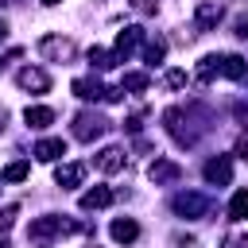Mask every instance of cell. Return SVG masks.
<instances>
[{"instance_id": "cell-1", "label": "cell", "mask_w": 248, "mask_h": 248, "mask_svg": "<svg viewBox=\"0 0 248 248\" xmlns=\"http://www.w3.org/2000/svg\"><path fill=\"white\" fill-rule=\"evenodd\" d=\"M62 232H78V225L74 221H62V217H35L27 225V236L39 248H50V236H62Z\"/></svg>"}, {"instance_id": "cell-2", "label": "cell", "mask_w": 248, "mask_h": 248, "mask_svg": "<svg viewBox=\"0 0 248 248\" xmlns=\"http://www.w3.org/2000/svg\"><path fill=\"white\" fill-rule=\"evenodd\" d=\"M105 128H108V120L97 116V112H78L74 116V140H81V143H93L97 136H105Z\"/></svg>"}, {"instance_id": "cell-3", "label": "cell", "mask_w": 248, "mask_h": 248, "mask_svg": "<svg viewBox=\"0 0 248 248\" xmlns=\"http://www.w3.org/2000/svg\"><path fill=\"white\" fill-rule=\"evenodd\" d=\"M39 54L50 58V62H66V58H74V43L62 39V35H43L39 39Z\"/></svg>"}, {"instance_id": "cell-4", "label": "cell", "mask_w": 248, "mask_h": 248, "mask_svg": "<svg viewBox=\"0 0 248 248\" xmlns=\"http://www.w3.org/2000/svg\"><path fill=\"white\" fill-rule=\"evenodd\" d=\"M174 213H178V217H205V213H209V198L186 190V194L174 198Z\"/></svg>"}, {"instance_id": "cell-5", "label": "cell", "mask_w": 248, "mask_h": 248, "mask_svg": "<svg viewBox=\"0 0 248 248\" xmlns=\"http://www.w3.org/2000/svg\"><path fill=\"white\" fill-rule=\"evenodd\" d=\"M178 174H182V167H178L174 159H155V163L147 167V178H151L155 186H167V182H178Z\"/></svg>"}, {"instance_id": "cell-6", "label": "cell", "mask_w": 248, "mask_h": 248, "mask_svg": "<svg viewBox=\"0 0 248 248\" xmlns=\"http://www.w3.org/2000/svg\"><path fill=\"white\" fill-rule=\"evenodd\" d=\"M163 120H167V132H170V136H174L182 147H190V143H194V132L186 128V116H182V108H167V116H163Z\"/></svg>"}, {"instance_id": "cell-7", "label": "cell", "mask_w": 248, "mask_h": 248, "mask_svg": "<svg viewBox=\"0 0 248 248\" xmlns=\"http://www.w3.org/2000/svg\"><path fill=\"white\" fill-rule=\"evenodd\" d=\"M205 182H213V186H229V182H232V163H229L225 155L209 159V163H205Z\"/></svg>"}, {"instance_id": "cell-8", "label": "cell", "mask_w": 248, "mask_h": 248, "mask_svg": "<svg viewBox=\"0 0 248 248\" xmlns=\"http://www.w3.org/2000/svg\"><path fill=\"white\" fill-rule=\"evenodd\" d=\"M221 16H225V12H221V4H217V0H202V4H198L194 23H198L202 31H209V27H217V23H221Z\"/></svg>"}, {"instance_id": "cell-9", "label": "cell", "mask_w": 248, "mask_h": 248, "mask_svg": "<svg viewBox=\"0 0 248 248\" xmlns=\"http://www.w3.org/2000/svg\"><path fill=\"white\" fill-rule=\"evenodd\" d=\"M140 39H143V31H140V27H124V31L116 35V50H112V54H116V62H124V58L140 46Z\"/></svg>"}, {"instance_id": "cell-10", "label": "cell", "mask_w": 248, "mask_h": 248, "mask_svg": "<svg viewBox=\"0 0 248 248\" xmlns=\"http://www.w3.org/2000/svg\"><path fill=\"white\" fill-rule=\"evenodd\" d=\"M16 81H19V89H27V93H46V89H50V78H46L43 70H31V66L19 70Z\"/></svg>"}, {"instance_id": "cell-11", "label": "cell", "mask_w": 248, "mask_h": 248, "mask_svg": "<svg viewBox=\"0 0 248 248\" xmlns=\"http://www.w3.org/2000/svg\"><path fill=\"white\" fill-rule=\"evenodd\" d=\"M93 167H97V170H105V174L124 170V147H105V151L93 159Z\"/></svg>"}, {"instance_id": "cell-12", "label": "cell", "mask_w": 248, "mask_h": 248, "mask_svg": "<svg viewBox=\"0 0 248 248\" xmlns=\"http://www.w3.org/2000/svg\"><path fill=\"white\" fill-rule=\"evenodd\" d=\"M108 232H112V240H116V244H132V240L140 236V225H136L132 217H116V221L108 225Z\"/></svg>"}, {"instance_id": "cell-13", "label": "cell", "mask_w": 248, "mask_h": 248, "mask_svg": "<svg viewBox=\"0 0 248 248\" xmlns=\"http://www.w3.org/2000/svg\"><path fill=\"white\" fill-rule=\"evenodd\" d=\"M81 174H85V167H81V163H66V167H58V170H54V182H58L62 190H74V186L81 182Z\"/></svg>"}, {"instance_id": "cell-14", "label": "cell", "mask_w": 248, "mask_h": 248, "mask_svg": "<svg viewBox=\"0 0 248 248\" xmlns=\"http://www.w3.org/2000/svg\"><path fill=\"white\" fill-rule=\"evenodd\" d=\"M105 205H112V190L108 186H93V190L81 194V209H105Z\"/></svg>"}, {"instance_id": "cell-15", "label": "cell", "mask_w": 248, "mask_h": 248, "mask_svg": "<svg viewBox=\"0 0 248 248\" xmlns=\"http://www.w3.org/2000/svg\"><path fill=\"white\" fill-rule=\"evenodd\" d=\"M221 74L232 78V81H240V78L248 74V62H244L240 54H221Z\"/></svg>"}, {"instance_id": "cell-16", "label": "cell", "mask_w": 248, "mask_h": 248, "mask_svg": "<svg viewBox=\"0 0 248 248\" xmlns=\"http://www.w3.org/2000/svg\"><path fill=\"white\" fill-rule=\"evenodd\" d=\"M74 93H78L81 101H97V97H105V85H101L97 78H78V81H74Z\"/></svg>"}, {"instance_id": "cell-17", "label": "cell", "mask_w": 248, "mask_h": 248, "mask_svg": "<svg viewBox=\"0 0 248 248\" xmlns=\"http://www.w3.org/2000/svg\"><path fill=\"white\" fill-rule=\"evenodd\" d=\"M23 120H27L31 128H46V124H54V112H50L46 105H27V108H23Z\"/></svg>"}, {"instance_id": "cell-18", "label": "cell", "mask_w": 248, "mask_h": 248, "mask_svg": "<svg viewBox=\"0 0 248 248\" xmlns=\"http://www.w3.org/2000/svg\"><path fill=\"white\" fill-rule=\"evenodd\" d=\"M58 155H66V143H62V140H39V143H35V159L54 163Z\"/></svg>"}, {"instance_id": "cell-19", "label": "cell", "mask_w": 248, "mask_h": 248, "mask_svg": "<svg viewBox=\"0 0 248 248\" xmlns=\"http://www.w3.org/2000/svg\"><path fill=\"white\" fill-rule=\"evenodd\" d=\"M248 217V190H236L229 202V221H244Z\"/></svg>"}, {"instance_id": "cell-20", "label": "cell", "mask_w": 248, "mask_h": 248, "mask_svg": "<svg viewBox=\"0 0 248 248\" xmlns=\"http://www.w3.org/2000/svg\"><path fill=\"white\" fill-rule=\"evenodd\" d=\"M163 58H167V43H163V39H147V46H143V62L155 66V62H163Z\"/></svg>"}, {"instance_id": "cell-21", "label": "cell", "mask_w": 248, "mask_h": 248, "mask_svg": "<svg viewBox=\"0 0 248 248\" xmlns=\"http://www.w3.org/2000/svg\"><path fill=\"white\" fill-rule=\"evenodd\" d=\"M89 66H93V70H112V66H116V54L93 46V50H89Z\"/></svg>"}, {"instance_id": "cell-22", "label": "cell", "mask_w": 248, "mask_h": 248, "mask_svg": "<svg viewBox=\"0 0 248 248\" xmlns=\"http://www.w3.org/2000/svg\"><path fill=\"white\" fill-rule=\"evenodd\" d=\"M213 74H221V54H209L198 62V81H209Z\"/></svg>"}, {"instance_id": "cell-23", "label": "cell", "mask_w": 248, "mask_h": 248, "mask_svg": "<svg viewBox=\"0 0 248 248\" xmlns=\"http://www.w3.org/2000/svg\"><path fill=\"white\" fill-rule=\"evenodd\" d=\"M120 89H128V93H143V89H147V74H124Z\"/></svg>"}, {"instance_id": "cell-24", "label": "cell", "mask_w": 248, "mask_h": 248, "mask_svg": "<svg viewBox=\"0 0 248 248\" xmlns=\"http://www.w3.org/2000/svg\"><path fill=\"white\" fill-rule=\"evenodd\" d=\"M4 178H8V182H23V178H27V163H23V159L8 163V167H4Z\"/></svg>"}, {"instance_id": "cell-25", "label": "cell", "mask_w": 248, "mask_h": 248, "mask_svg": "<svg viewBox=\"0 0 248 248\" xmlns=\"http://www.w3.org/2000/svg\"><path fill=\"white\" fill-rule=\"evenodd\" d=\"M163 85H167V89H182V85H186V70H167Z\"/></svg>"}, {"instance_id": "cell-26", "label": "cell", "mask_w": 248, "mask_h": 248, "mask_svg": "<svg viewBox=\"0 0 248 248\" xmlns=\"http://www.w3.org/2000/svg\"><path fill=\"white\" fill-rule=\"evenodd\" d=\"M16 213H19V205H4V209H0V232H8V229H12Z\"/></svg>"}, {"instance_id": "cell-27", "label": "cell", "mask_w": 248, "mask_h": 248, "mask_svg": "<svg viewBox=\"0 0 248 248\" xmlns=\"http://www.w3.org/2000/svg\"><path fill=\"white\" fill-rule=\"evenodd\" d=\"M236 155H244V159H248V136H240V143H236Z\"/></svg>"}, {"instance_id": "cell-28", "label": "cell", "mask_w": 248, "mask_h": 248, "mask_svg": "<svg viewBox=\"0 0 248 248\" xmlns=\"http://www.w3.org/2000/svg\"><path fill=\"white\" fill-rule=\"evenodd\" d=\"M236 35H240V39H248V19H240V23H236Z\"/></svg>"}, {"instance_id": "cell-29", "label": "cell", "mask_w": 248, "mask_h": 248, "mask_svg": "<svg viewBox=\"0 0 248 248\" xmlns=\"http://www.w3.org/2000/svg\"><path fill=\"white\" fill-rule=\"evenodd\" d=\"M232 248H248V236H232Z\"/></svg>"}, {"instance_id": "cell-30", "label": "cell", "mask_w": 248, "mask_h": 248, "mask_svg": "<svg viewBox=\"0 0 248 248\" xmlns=\"http://www.w3.org/2000/svg\"><path fill=\"white\" fill-rule=\"evenodd\" d=\"M4 35H8V23H4V19H0V39H4Z\"/></svg>"}, {"instance_id": "cell-31", "label": "cell", "mask_w": 248, "mask_h": 248, "mask_svg": "<svg viewBox=\"0 0 248 248\" xmlns=\"http://www.w3.org/2000/svg\"><path fill=\"white\" fill-rule=\"evenodd\" d=\"M0 248H12V244H8V236H0Z\"/></svg>"}, {"instance_id": "cell-32", "label": "cell", "mask_w": 248, "mask_h": 248, "mask_svg": "<svg viewBox=\"0 0 248 248\" xmlns=\"http://www.w3.org/2000/svg\"><path fill=\"white\" fill-rule=\"evenodd\" d=\"M4 116H8V112H4V108H0V128H4Z\"/></svg>"}, {"instance_id": "cell-33", "label": "cell", "mask_w": 248, "mask_h": 248, "mask_svg": "<svg viewBox=\"0 0 248 248\" xmlns=\"http://www.w3.org/2000/svg\"><path fill=\"white\" fill-rule=\"evenodd\" d=\"M43 4H62V0H43Z\"/></svg>"}]
</instances>
